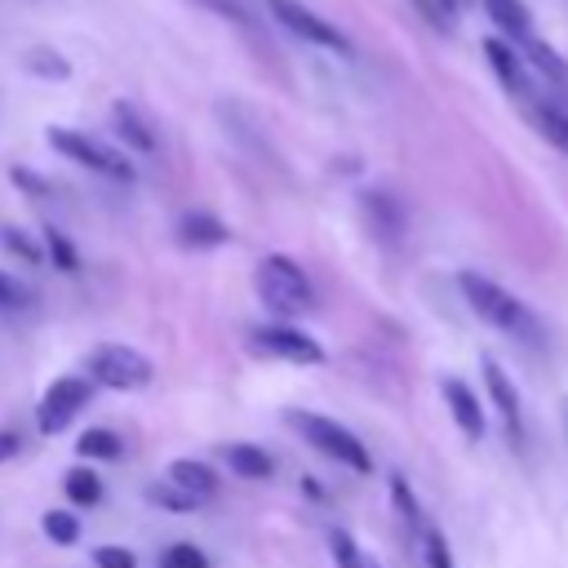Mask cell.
I'll return each instance as SVG.
<instances>
[{
    "mask_svg": "<svg viewBox=\"0 0 568 568\" xmlns=\"http://www.w3.org/2000/svg\"><path fill=\"white\" fill-rule=\"evenodd\" d=\"M457 288H462L466 306H470L484 324H493L497 333H506V337H515V342H524V346H541V342H546L541 320H537L515 293H506L497 280H488V275H479V271H462V275H457Z\"/></svg>",
    "mask_w": 568,
    "mask_h": 568,
    "instance_id": "6da1fadb",
    "label": "cell"
},
{
    "mask_svg": "<svg viewBox=\"0 0 568 568\" xmlns=\"http://www.w3.org/2000/svg\"><path fill=\"white\" fill-rule=\"evenodd\" d=\"M253 288H257V297L266 302V311L280 315V320H293V315H302V311L315 306V288H311L306 271H302L293 257H284V253H266V257L257 262Z\"/></svg>",
    "mask_w": 568,
    "mask_h": 568,
    "instance_id": "7a4b0ae2",
    "label": "cell"
},
{
    "mask_svg": "<svg viewBox=\"0 0 568 568\" xmlns=\"http://www.w3.org/2000/svg\"><path fill=\"white\" fill-rule=\"evenodd\" d=\"M284 422H288L315 453H324L328 462H337V466H346V470H355V475H368V470H373L368 448H364L359 435L346 430L342 422H333V417H324V413H306V408H288Z\"/></svg>",
    "mask_w": 568,
    "mask_h": 568,
    "instance_id": "3957f363",
    "label": "cell"
},
{
    "mask_svg": "<svg viewBox=\"0 0 568 568\" xmlns=\"http://www.w3.org/2000/svg\"><path fill=\"white\" fill-rule=\"evenodd\" d=\"M44 138H49L53 151H62V155H67L71 164H80V169L102 173V178H111V182H133V164H129L120 151H111L106 142H98V138H89V133H75V129H49Z\"/></svg>",
    "mask_w": 568,
    "mask_h": 568,
    "instance_id": "277c9868",
    "label": "cell"
},
{
    "mask_svg": "<svg viewBox=\"0 0 568 568\" xmlns=\"http://www.w3.org/2000/svg\"><path fill=\"white\" fill-rule=\"evenodd\" d=\"M151 359L124 342H106L89 355V382L111 386V390H142L151 382Z\"/></svg>",
    "mask_w": 568,
    "mask_h": 568,
    "instance_id": "5b68a950",
    "label": "cell"
},
{
    "mask_svg": "<svg viewBox=\"0 0 568 568\" xmlns=\"http://www.w3.org/2000/svg\"><path fill=\"white\" fill-rule=\"evenodd\" d=\"M266 9H271V18H275L284 31H293L297 40L320 44V49H333V53H342V58H351V53H355L351 36H346L342 27H333L328 18H320L315 9H306L302 0H266Z\"/></svg>",
    "mask_w": 568,
    "mask_h": 568,
    "instance_id": "8992f818",
    "label": "cell"
},
{
    "mask_svg": "<svg viewBox=\"0 0 568 568\" xmlns=\"http://www.w3.org/2000/svg\"><path fill=\"white\" fill-rule=\"evenodd\" d=\"M248 351L266 359H288V364H324V346L293 328V324H257L248 328Z\"/></svg>",
    "mask_w": 568,
    "mask_h": 568,
    "instance_id": "52a82bcc",
    "label": "cell"
},
{
    "mask_svg": "<svg viewBox=\"0 0 568 568\" xmlns=\"http://www.w3.org/2000/svg\"><path fill=\"white\" fill-rule=\"evenodd\" d=\"M93 399V382L89 377H58L44 395H40V408H36V426L40 435H58L75 422V413Z\"/></svg>",
    "mask_w": 568,
    "mask_h": 568,
    "instance_id": "ba28073f",
    "label": "cell"
},
{
    "mask_svg": "<svg viewBox=\"0 0 568 568\" xmlns=\"http://www.w3.org/2000/svg\"><path fill=\"white\" fill-rule=\"evenodd\" d=\"M484 58H488L493 75L501 80V89H506L510 98L532 102V71H528V62L519 58V49H515V44H506L501 36H493V40H484Z\"/></svg>",
    "mask_w": 568,
    "mask_h": 568,
    "instance_id": "9c48e42d",
    "label": "cell"
},
{
    "mask_svg": "<svg viewBox=\"0 0 568 568\" xmlns=\"http://www.w3.org/2000/svg\"><path fill=\"white\" fill-rule=\"evenodd\" d=\"M439 390H444V404H448L457 430H462L466 439H484V408H479V395H475L462 377H444Z\"/></svg>",
    "mask_w": 568,
    "mask_h": 568,
    "instance_id": "30bf717a",
    "label": "cell"
},
{
    "mask_svg": "<svg viewBox=\"0 0 568 568\" xmlns=\"http://www.w3.org/2000/svg\"><path fill=\"white\" fill-rule=\"evenodd\" d=\"M479 364H484L488 399H493V408L501 413V422H506V430H510V439H515V435H519V390H515V382L506 377V368H501L493 355H484Z\"/></svg>",
    "mask_w": 568,
    "mask_h": 568,
    "instance_id": "8fae6325",
    "label": "cell"
},
{
    "mask_svg": "<svg viewBox=\"0 0 568 568\" xmlns=\"http://www.w3.org/2000/svg\"><path fill=\"white\" fill-rule=\"evenodd\" d=\"M173 235H178L182 248H217V244L231 240L226 222L213 217V213H182L178 226H173Z\"/></svg>",
    "mask_w": 568,
    "mask_h": 568,
    "instance_id": "7c38bea8",
    "label": "cell"
},
{
    "mask_svg": "<svg viewBox=\"0 0 568 568\" xmlns=\"http://www.w3.org/2000/svg\"><path fill=\"white\" fill-rule=\"evenodd\" d=\"M484 13L493 18V27L501 31L506 44H524L532 40V18H528V4L524 0H484Z\"/></svg>",
    "mask_w": 568,
    "mask_h": 568,
    "instance_id": "4fadbf2b",
    "label": "cell"
},
{
    "mask_svg": "<svg viewBox=\"0 0 568 568\" xmlns=\"http://www.w3.org/2000/svg\"><path fill=\"white\" fill-rule=\"evenodd\" d=\"M173 488H182L186 497H195V501H209L213 493H217V475H213V466H204V462H195V457H178V462H169V475H164Z\"/></svg>",
    "mask_w": 568,
    "mask_h": 568,
    "instance_id": "5bb4252c",
    "label": "cell"
},
{
    "mask_svg": "<svg viewBox=\"0 0 568 568\" xmlns=\"http://www.w3.org/2000/svg\"><path fill=\"white\" fill-rule=\"evenodd\" d=\"M111 120H115V133L124 138L129 151H138V155H151V151H155V133H151V124L138 115L133 102H111Z\"/></svg>",
    "mask_w": 568,
    "mask_h": 568,
    "instance_id": "9a60e30c",
    "label": "cell"
},
{
    "mask_svg": "<svg viewBox=\"0 0 568 568\" xmlns=\"http://www.w3.org/2000/svg\"><path fill=\"white\" fill-rule=\"evenodd\" d=\"M528 115H532L537 133H541L555 151L568 155V111H564L559 102H550V98H532V102H528Z\"/></svg>",
    "mask_w": 568,
    "mask_h": 568,
    "instance_id": "2e32d148",
    "label": "cell"
},
{
    "mask_svg": "<svg viewBox=\"0 0 568 568\" xmlns=\"http://www.w3.org/2000/svg\"><path fill=\"white\" fill-rule=\"evenodd\" d=\"M519 58L528 62V71H541L550 84H568V62H564V58H559L550 44H541L537 36L519 44Z\"/></svg>",
    "mask_w": 568,
    "mask_h": 568,
    "instance_id": "e0dca14e",
    "label": "cell"
},
{
    "mask_svg": "<svg viewBox=\"0 0 568 568\" xmlns=\"http://www.w3.org/2000/svg\"><path fill=\"white\" fill-rule=\"evenodd\" d=\"M226 466L240 479H271V470H275V462L257 444H226Z\"/></svg>",
    "mask_w": 568,
    "mask_h": 568,
    "instance_id": "ac0fdd59",
    "label": "cell"
},
{
    "mask_svg": "<svg viewBox=\"0 0 568 568\" xmlns=\"http://www.w3.org/2000/svg\"><path fill=\"white\" fill-rule=\"evenodd\" d=\"M62 493H67L71 506H98L102 501V479H98L93 466H71L62 475Z\"/></svg>",
    "mask_w": 568,
    "mask_h": 568,
    "instance_id": "d6986e66",
    "label": "cell"
},
{
    "mask_svg": "<svg viewBox=\"0 0 568 568\" xmlns=\"http://www.w3.org/2000/svg\"><path fill=\"white\" fill-rule=\"evenodd\" d=\"M75 453H80L84 462H115V457L124 453V439H120L115 430H106V426H93V430L80 435Z\"/></svg>",
    "mask_w": 568,
    "mask_h": 568,
    "instance_id": "ffe728a7",
    "label": "cell"
},
{
    "mask_svg": "<svg viewBox=\"0 0 568 568\" xmlns=\"http://www.w3.org/2000/svg\"><path fill=\"white\" fill-rule=\"evenodd\" d=\"M364 213L373 217V226L382 235H399V226H404V213L386 191H364Z\"/></svg>",
    "mask_w": 568,
    "mask_h": 568,
    "instance_id": "44dd1931",
    "label": "cell"
},
{
    "mask_svg": "<svg viewBox=\"0 0 568 568\" xmlns=\"http://www.w3.org/2000/svg\"><path fill=\"white\" fill-rule=\"evenodd\" d=\"M390 501H395L399 519L408 524V532H422V528H426V524H422V506H417V497H413V488H408L404 475H390Z\"/></svg>",
    "mask_w": 568,
    "mask_h": 568,
    "instance_id": "7402d4cb",
    "label": "cell"
},
{
    "mask_svg": "<svg viewBox=\"0 0 568 568\" xmlns=\"http://www.w3.org/2000/svg\"><path fill=\"white\" fill-rule=\"evenodd\" d=\"M40 528H44V537L58 541V546H75V541H80V519H75L71 510H44Z\"/></svg>",
    "mask_w": 568,
    "mask_h": 568,
    "instance_id": "603a6c76",
    "label": "cell"
},
{
    "mask_svg": "<svg viewBox=\"0 0 568 568\" xmlns=\"http://www.w3.org/2000/svg\"><path fill=\"white\" fill-rule=\"evenodd\" d=\"M160 568H209V555L195 541H173L160 550Z\"/></svg>",
    "mask_w": 568,
    "mask_h": 568,
    "instance_id": "cb8c5ba5",
    "label": "cell"
},
{
    "mask_svg": "<svg viewBox=\"0 0 568 568\" xmlns=\"http://www.w3.org/2000/svg\"><path fill=\"white\" fill-rule=\"evenodd\" d=\"M195 4L217 13V18H226V22H235L240 31H257V18H253V9L244 0H195Z\"/></svg>",
    "mask_w": 568,
    "mask_h": 568,
    "instance_id": "d4e9b609",
    "label": "cell"
},
{
    "mask_svg": "<svg viewBox=\"0 0 568 568\" xmlns=\"http://www.w3.org/2000/svg\"><path fill=\"white\" fill-rule=\"evenodd\" d=\"M44 253L53 257V266L58 271H80V257H75V248H71V240L62 235V231H53V226H44Z\"/></svg>",
    "mask_w": 568,
    "mask_h": 568,
    "instance_id": "484cf974",
    "label": "cell"
},
{
    "mask_svg": "<svg viewBox=\"0 0 568 568\" xmlns=\"http://www.w3.org/2000/svg\"><path fill=\"white\" fill-rule=\"evenodd\" d=\"M27 71H36V75H44V80H67V75H71L67 58H58L53 49H31V53H27Z\"/></svg>",
    "mask_w": 568,
    "mask_h": 568,
    "instance_id": "4316f807",
    "label": "cell"
},
{
    "mask_svg": "<svg viewBox=\"0 0 568 568\" xmlns=\"http://www.w3.org/2000/svg\"><path fill=\"white\" fill-rule=\"evenodd\" d=\"M0 240H4V248H9V253H18L27 266H40V262H44V248H40V244H36L27 231H18V226H4V231H0Z\"/></svg>",
    "mask_w": 568,
    "mask_h": 568,
    "instance_id": "83f0119b",
    "label": "cell"
},
{
    "mask_svg": "<svg viewBox=\"0 0 568 568\" xmlns=\"http://www.w3.org/2000/svg\"><path fill=\"white\" fill-rule=\"evenodd\" d=\"M31 302H36V293L18 275H4L0 271V311H27Z\"/></svg>",
    "mask_w": 568,
    "mask_h": 568,
    "instance_id": "f1b7e54d",
    "label": "cell"
},
{
    "mask_svg": "<svg viewBox=\"0 0 568 568\" xmlns=\"http://www.w3.org/2000/svg\"><path fill=\"white\" fill-rule=\"evenodd\" d=\"M146 501H155V506H169V510H195V506H200L195 497H186V493H182V488H173L169 479L151 484V488H146Z\"/></svg>",
    "mask_w": 568,
    "mask_h": 568,
    "instance_id": "f546056e",
    "label": "cell"
},
{
    "mask_svg": "<svg viewBox=\"0 0 568 568\" xmlns=\"http://www.w3.org/2000/svg\"><path fill=\"white\" fill-rule=\"evenodd\" d=\"M422 546H426V564H430V568H457V564H453V550H448V541H444L439 528H422Z\"/></svg>",
    "mask_w": 568,
    "mask_h": 568,
    "instance_id": "4dcf8cb0",
    "label": "cell"
},
{
    "mask_svg": "<svg viewBox=\"0 0 568 568\" xmlns=\"http://www.w3.org/2000/svg\"><path fill=\"white\" fill-rule=\"evenodd\" d=\"M328 541H333V559H337L342 568H368V564L359 559V546L351 541V532H346V528H333V537H328Z\"/></svg>",
    "mask_w": 568,
    "mask_h": 568,
    "instance_id": "1f68e13d",
    "label": "cell"
},
{
    "mask_svg": "<svg viewBox=\"0 0 568 568\" xmlns=\"http://www.w3.org/2000/svg\"><path fill=\"white\" fill-rule=\"evenodd\" d=\"M93 564H98V568H138V555H133L129 546H111V541H106V546L93 550Z\"/></svg>",
    "mask_w": 568,
    "mask_h": 568,
    "instance_id": "d6a6232c",
    "label": "cell"
},
{
    "mask_svg": "<svg viewBox=\"0 0 568 568\" xmlns=\"http://www.w3.org/2000/svg\"><path fill=\"white\" fill-rule=\"evenodd\" d=\"M9 178H13V186H22L31 200H49V195H53V182H44V178L31 173V169H9Z\"/></svg>",
    "mask_w": 568,
    "mask_h": 568,
    "instance_id": "836d02e7",
    "label": "cell"
},
{
    "mask_svg": "<svg viewBox=\"0 0 568 568\" xmlns=\"http://www.w3.org/2000/svg\"><path fill=\"white\" fill-rule=\"evenodd\" d=\"M18 448H22V435H18L13 426H0V462L18 457Z\"/></svg>",
    "mask_w": 568,
    "mask_h": 568,
    "instance_id": "e575fe53",
    "label": "cell"
},
{
    "mask_svg": "<svg viewBox=\"0 0 568 568\" xmlns=\"http://www.w3.org/2000/svg\"><path fill=\"white\" fill-rule=\"evenodd\" d=\"M457 9H462V0H435V13H439V22H444V27L457 18Z\"/></svg>",
    "mask_w": 568,
    "mask_h": 568,
    "instance_id": "d590c367",
    "label": "cell"
},
{
    "mask_svg": "<svg viewBox=\"0 0 568 568\" xmlns=\"http://www.w3.org/2000/svg\"><path fill=\"white\" fill-rule=\"evenodd\" d=\"M564 417H568V404H564Z\"/></svg>",
    "mask_w": 568,
    "mask_h": 568,
    "instance_id": "8d00e7d4",
    "label": "cell"
}]
</instances>
